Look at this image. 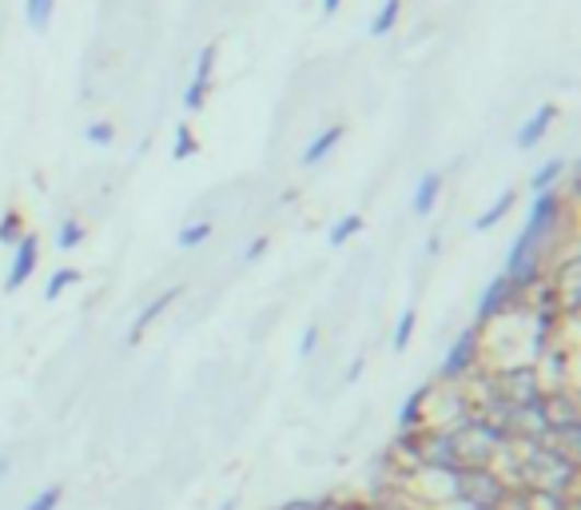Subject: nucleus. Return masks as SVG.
I'll list each match as a JSON object with an SVG mask.
<instances>
[{
	"label": "nucleus",
	"instance_id": "obj_1",
	"mask_svg": "<svg viewBox=\"0 0 581 510\" xmlns=\"http://www.w3.org/2000/svg\"><path fill=\"white\" fill-rule=\"evenodd\" d=\"M581 463L566 459L549 443L518 447V487L526 490H554V495H578Z\"/></svg>",
	"mask_w": 581,
	"mask_h": 510
},
{
	"label": "nucleus",
	"instance_id": "obj_2",
	"mask_svg": "<svg viewBox=\"0 0 581 510\" xmlns=\"http://www.w3.org/2000/svg\"><path fill=\"white\" fill-rule=\"evenodd\" d=\"M561 228H573L570 200H566L558 188H554V192H537L534 204H530L526 223H522V232L514 235V244L534 247V252H542L549 259V247L558 252V232H561Z\"/></svg>",
	"mask_w": 581,
	"mask_h": 510
},
{
	"label": "nucleus",
	"instance_id": "obj_3",
	"mask_svg": "<svg viewBox=\"0 0 581 510\" xmlns=\"http://www.w3.org/2000/svg\"><path fill=\"white\" fill-rule=\"evenodd\" d=\"M510 495L514 487L506 483L493 466H458L450 471V495L446 507L462 510V507H510Z\"/></svg>",
	"mask_w": 581,
	"mask_h": 510
},
{
	"label": "nucleus",
	"instance_id": "obj_4",
	"mask_svg": "<svg viewBox=\"0 0 581 510\" xmlns=\"http://www.w3.org/2000/svg\"><path fill=\"white\" fill-rule=\"evenodd\" d=\"M483 363H486L483 332H478V327L470 323V327H462L458 339L446 347V356H442L434 383H439V387H462V383H466V379H470Z\"/></svg>",
	"mask_w": 581,
	"mask_h": 510
},
{
	"label": "nucleus",
	"instance_id": "obj_5",
	"mask_svg": "<svg viewBox=\"0 0 581 510\" xmlns=\"http://www.w3.org/2000/svg\"><path fill=\"white\" fill-rule=\"evenodd\" d=\"M493 387H498V399L506 407H537L546 399V387H542L534 363H498L493 367Z\"/></svg>",
	"mask_w": 581,
	"mask_h": 510
},
{
	"label": "nucleus",
	"instance_id": "obj_6",
	"mask_svg": "<svg viewBox=\"0 0 581 510\" xmlns=\"http://www.w3.org/2000/svg\"><path fill=\"white\" fill-rule=\"evenodd\" d=\"M510 311H526V308L514 300V291H510L506 276H493L483 288V295H478V303H474V327L486 332L493 320H502V315H510Z\"/></svg>",
	"mask_w": 581,
	"mask_h": 510
},
{
	"label": "nucleus",
	"instance_id": "obj_7",
	"mask_svg": "<svg viewBox=\"0 0 581 510\" xmlns=\"http://www.w3.org/2000/svg\"><path fill=\"white\" fill-rule=\"evenodd\" d=\"M458 443H454V434L439 431V427H427L422 434V451H418V471H439V475H450V471H458Z\"/></svg>",
	"mask_w": 581,
	"mask_h": 510
},
{
	"label": "nucleus",
	"instance_id": "obj_8",
	"mask_svg": "<svg viewBox=\"0 0 581 510\" xmlns=\"http://www.w3.org/2000/svg\"><path fill=\"white\" fill-rule=\"evenodd\" d=\"M36 264H40V240L33 232L21 235V244L12 247V264H9V276H4V291H21L28 279H33Z\"/></svg>",
	"mask_w": 581,
	"mask_h": 510
},
{
	"label": "nucleus",
	"instance_id": "obj_9",
	"mask_svg": "<svg viewBox=\"0 0 581 510\" xmlns=\"http://www.w3.org/2000/svg\"><path fill=\"white\" fill-rule=\"evenodd\" d=\"M542 415H546L549 431H561V427H581V407H578V391H546L542 399Z\"/></svg>",
	"mask_w": 581,
	"mask_h": 510
},
{
	"label": "nucleus",
	"instance_id": "obj_10",
	"mask_svg": "<svg viewBox=\"0 0 581 510\" xmlns=\"http://www.w3.org/2000/svg\"><path fill=\"white\" fill-rule=\"evenodd\" d=\"M430 395H434V383H418V387L406 395L403 407H398V415H395L398 431H418V427H427Z\"/></svg>",
	"mask_w": 581,
	"mask_h": 510
},
{
	"label": "nucleus",
	"instance_id": "obj_11",
	"mask_svg": "<svg viewBox=\"0 0 581 510\" xmlns=\"http://www.w3.org/2000/svg\"><path fill=\"white\" fill-rule=\"evenodd\" d=\"M554 120H558V104H542V108L530 116L522 128H518L514 144L522 148V152H530V148H537L542 140H546V132L554 128Z\"/></svg>",
	"mask_w": 581,
	"mask_h": 510
},
{
	"label": "nucleus",
	"instance_id": "obj_12",
	"mask_svg": "<svg viewBox=\"0 0 581 510\" xmlns=\"http://www.w3.org/2000/svg\"><path fill=\"white\" fill-rule=\"evenodd\" d=\"M179 295H184V288H167V291H160V295H155L152 303H143V311L136 315V323H132V332H128V344H132V347L140 344L143 332H148V327H152V323L160 320V315H164V311L172 308V303H176Z\"/></svg>",
	"mask_w": 581,
	"mask_h": 510
},
{
	"label": "nucleus",
	"instance_id": "obj_13",
	"mask_svg": "<svg viewBox=\"0 0 581 510\" xmlns=\"http://www.w3.org/2000/svg\"><path fill=\"white\" fill-rule=\"evenodd\" d=\"M342 136H347V128H342V124H330V128H323V132H318L315 140H311V144L303 148V167L323 164V160H327V155L335 152V148H339Z\"/></svg>",
	"mask_w": 581,
	"mask_h": 510
},
{
	"label": "nucleus",
	"instance_id": "obj_14",
	"mask_svg": "<svg viewBox=\"0 0 581 510\" xmlns=\"http://www.w3.org/2000/svg\"><path fill=\"white\" fill-rule=\"evenodd\" d=\"M442 179L446 176H442L439 167L418 179L415 184V216H430V211H434V204H439V196H442Z\"/></svg>",
	"mask_w": 581,
	"mask_h": 510
},
{
	"label": "nucleus",
	"instance_id": "obj_15",
	"mask_svg": "<svg viewBox=\"0 0 581 510\" xmlns=\"http://www.w3.org/2000/svg\"><path fill=\"white\" fill-rule=\"evenodd\" d=\"M566 172H570V160H561V155L546 160V164H542L534 176H530V188H534V196H537V192H554V188H558Z\"/></svg>",
	"mask_w": 581,
	"mask_h": 510
},
{
	"label": "nucleus",
	"instance_id": "obj_16",
	"mask_svg": "<svg viewBox=\"0 0 581 510\" xmlns=\"http://www.w3.org/2000/svg\"><path fill=\"white\" fill-rule=\"evenodd\" d=\"M514 200H518V188H506L502 196H498V200H493L490 208H486L483 216L474 220V232H490V228H498V223H502L506 216H510V208H514Z\"/></svg>",
	"mask_w": 581,
	"mask_h": 510
},
{
	"label": "nucleus",
	"instance_id": "obj_17",
	"mask_svg": "<svg viewBox=\"0 0 581 510\" xmlns=\"http://www.w3.org/2000/svg\"><path fill=\"white\" fill-rule=\"evenodd\" d=\"M415 327H418V308L415 303H406L403 315H398V323H395V332H391V347H395V351H406L410 339H415Z\"/></svg>",
	"mask_w": 581,
	"mask_h": 510
},
{
	"label": "nucleus",
	"instance_id": "obj_18",
	"mask_svg": "<svg viewBox=\"0 0 581 510\" xmlns=\"http://www.w3.org/2000/svg\"><path fill=\"white\" fill-rule=\"evenodd\" d=\"M398 16H403V0H383L371 16V36H386L398 24Z\"/></svg>",
	"mask_w": 581,
	"mask_h": 510
},
{
	"label": "nucleus",
	"instance_id": "obj_19",
	"mask_svg": "<svg viewBox=\"0 0 581 510\" xmlns=\"http://www.w3.org/2000/svg\"><path fill=\"white\" fill-rule=\"evenodd\" d=\"M80 244H84V223L77 216L60 220V228H56V252H77Z\"/></svg>",
	"mask_w": 581,
	"mask_h": 510
},
{
	"label": "nucleus",
	"instance_id": "obj_20",
	"mask_svg": "<svg viewBox=\"0 0 581 510\" xmlns=\"http://www.w3.org/2000/svg\"><path fill=\"white\" fill-rule=\"evenodd\" d=\"M359 232H362V216H359V211H347V216H342V220L327 232V244H330V247L351 244V240H355Z\"/></svg>",
	"mask_w": 581,
	"mask_h": 510
},
{
	"label": "nucleus",
	"instance_id": "obj_21",
	"mask_svg": "<svg viewBox=\"0 0 581 510\" xmlns=\"http://www.w3.org/2000/svg\"><path fill=\"white\" fill-rule=\"evenodd\" d=\"M80 283V271L77 267H56L53 276H48V288H45V300L48 303H56L60 295H65L68 288H77Z\"/></svg>",
	"mask_w": 581,
	"mask_h": 510
},
{
	"label": "nucleus",
	"instance_id": "obj_22",
	"mask_svg": "<svg viewBox=\"0 0 581 510\" xmlns=\"http://www.w3.org/2000/svg\"><path fill=\"white\" fill-rule=\"evenodd\" d=\"M21 235H24V216H21V208H9L4 216H0V244H4V247H16V244H21Z\"/></svg>",
	"mask_w": 581,
	"mask_h": 510
},
{
	"label": "nucleus",
	"instance_id": "obj_23",
	"mask_svg": "<svg viewBox=\"0 0 581 510\" xmlns=\"http://www.w3.org/2000/svg\"><path fill=\"white\" fill-rule=\"evenodd\" d=\"M208 240H211V220H191L187 228H179V235H176V244L184 247V252L208 244Z\"/></svg>",
	"mask_w": 581,
	"mask_h": 510
},
{
	"label": "nucleus",
	"instance_id": "obj_24",
	"mask_svg": "<svg viewBox=\"0 0 581 510\" xmlns=\"http://www.w3.org/2000/svg\"><path fill=\"white\" fill-rule=\"evenodd\" d=\"M53 4H56V0H28V4H24V16H28V28H36V33H45L48 21H53Z\"/></svg>",
	"mask_w": 581,
	"mask_h": 510
},
{
	"label": "nucleus",
	"instance_id": "obj_25",
	"mask_svg": "<svg viewBox=\"0 0 581 510\" xmlns=\"http://www.w3.org/2000/svg\"><path fill=\"white\" fill-rule=\"evenodd\" d=\"M330 499L335 495H299V499H283L271 510H330Z\"/></svg>",
	"mask_w": 581,
	"mask_h": 510
},
{
	"label": "nucleus",
	"instance_id": "obj_26",
	"mask_svg": "<svg viewBox=\"0 0 581 510\" xmlns=\"http://www.w3.org/2000/svg\"><path fill=\"white\" fill-rule=\"evenodd\" d=\"M196 152H199L196 132H191L187 124H179V128H176V144H172V160H191Z\"/></svg>",
	"mask_w": 581,
	"mask_h": 510
},
{
	"label": "nucleus",
	"instance_id": "obj_27",
	"mask_svg": "<svg viewBox=\"0 0 581 510\" xmlns=\"http://www.w3.org/2000/svg\"><path fill=\"white\" fill-rule=\"evenodd\" d=\"M216 56H220V45H216V40H211V45H204V53H199V60H196V77H191V80H199V84H211Z\"/></svg>",
	"mask_w": 581,
	"mask_h": 510
},
{
	"label": "nucleus",
	"instance_id": "obj_28",
	"mask_svg": "<svg viewBox=\"0 0 581 510\" xmlns=\"http://www.w3.org/2000/svg\"><path fill=\"white\" fill-rule=\"evenodd\" d=\"M60 499H65V487H60V483H48L40 495H33V502H28L24 510H56L60 507Z\"/></svg>",
	"mask_w": 581,
	"mask_h": 510
},
{
	"label": "nucleus",
	"instance_id": "obj_29",
	"mask_svg": "<svg viewBox=\"0 0 581 510\" xmlns=\"http://www.w3.org/2000/svg\"><path fill=\"white\" fill-rule=\"evenodd\" d=\"M84 140H89L92 148H108L112 140H116V128H112L108 120H96V124H89V132H84Z\"/></svg>",
	"mask_w": 581,
	"mask_h": 510
},
{
	"label": "nucleus",
	"instance_id": "obj_30",
	"mask_svg": "<svg viewBox=\"0 0 581 510\" xmlns=\"http://www.w3.org/2000/svg\"><path fill=\"white\" fill-rule=\"evenodd\" d=\"M318 323H307V327H303V339H299V359H311L315 356V347H318Z\"/></svg>",
	"mask_w": 581,
	"mask_h": 510
},
{
	"label": "nucleus",
	"instance_id": "obj_31",
	"mask_svg": "<svg viewBox=\"0 0 581 510\" xmlns=\"http://www.w3.org/2000/svg\"><path fill=\"white\" fill-rule=\"evenodd\" d=\"M264 252H267V235H255L252 244H247V252H243V264H255Z\"/></svg>",
	"mask_w": 581,
	"mask_h": 510
},
{
	"label": "nucleus",
	"instance_id": "obj_32",
	"mask_svg": "<svg viewBox=\"0 0 581 510\" xmlns=\"http://www.w3.org/2000/svg\"><path fill=\"white\" fill-rule=\"evenodd\" d=\"M339 4H342V0H318V9H323V16H335V12H339Z\"/></svg>",
	"mask_w": 581,
	"mask_h": 510
},
{
	"label": "nucleus",
	"instance_id": "obj_33",
	"mask_svg": "<svg viewBox=\"0 0 581 510\" xmlns=\"http://www.w3.org/2000/svg\"><path fill=\"white\" fill-rule=\"evenodd\" d=\"M439 247H442V240H439V235H430V244H427V255H439Z\"/></svg>",
	"mask_w": 581,
	"mask_h": 510
},
{
	"label": "nucleus",
	"instance_id": "obj_34",
	"mask_svg": "<svg viewBox=\"0 0 581 510\" xmlns=\"http://www.w3.org/2000/svg\"><path fill=\"white\" fill-rule=\"evenodd\" d=\"M4 471H9V455H0V478H4Z\"/></svg>",
	"mask_w": 581,
	"mask_h": 510
},
{
	"label": "nucleus",
	"instance_id": "obj_35",
	"mask_svg": "<svg viewBox=\"0 0 581 510\" xmlns=\"http://www.w3.org/2000/svg\"><path fill=\"white\" fill-rule=\"evenodd\" d=\"M462 510H502V507H462Z\"/></svg>",
	"mask_w": 581,
	"mask_h": 510
}]
</instances>
